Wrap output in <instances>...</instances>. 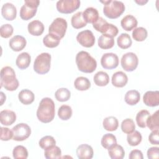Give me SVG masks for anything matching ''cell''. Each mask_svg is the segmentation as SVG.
I'll return each instance as SVG.
<instances>
[{
    "mask_svg": "<svg viewBox=\"0 0 159 159\" xmlns=\"http://www.w3.org/2000/svg\"><path fill=\"white\" fill-rule=\"evenodd\" d=\"M55 114V106L53 101L50 98H43L37 110V117L43 123L53 120Z\"/></svg>",
    "mask_w": 159,
    "mask_h": 159,
    "instance_id": "6da1fadb",
    "label": "cell"
},
{
    "mask_svg": "<svg viewBox=\"0 0 159 159\" xmlns=\"http://www.w3.org/2000/svg\"><path fill=\"white\" fill-rule=\"evenodd\" d=\"M76 63L78 70L83 73H93L97 67L96 60L85 51H80L76 56Z\"/></svg>",
    "mask_w": 159,
    "mask_h": 159,
    "instance_id": "7a4b0ae2",
    "label": "cell"
},
{
    "mask_svg": "<svg viewBox=\"0 0 159 159\" xmlns=\"http://www.w3.org/2000/svg\"><path fill=\"white\" fill-rule=\"evenodd\" d=\"M1 87L10 91H15L19 87V81L11 66H4L1 70Z\"/></svg>",
    "mask_w": 159,
    "mask_h": 159,
    "instance_id": "3957f363",
    "label": "cell"
},
{
    "mask_svg": "<svg viewBox=\"0 0 159 159\" xmlns=\"http://www.w3.org/2000/svg\"><path fill=\"white\" fill-rule=\"evenodd\" d=\"M104 4L103 13L109 19H116L120 17L125 11V5L119 1H101Z\"/></svg>",
    "mask_w": 159,
    "mask_h": 159,
    "instance_id": "277c9868",
    "label": "cell"
},
{
    "mask_svg": "<svg viewBox=\"0 0 159 159\" xmlns=\"http://www.w3.org/2000/svg\"><path fill=\"white\" fill-rule=\"evenodd\" d=\"M50 54L48 53H42L36 57L34 61V70L38 74H46L50 69Z\"/></svg>",
    "mask_w": 159,
    "mask_h": 159,
    "instance_id": "5b68a950",
    "label": "cell"
},
{
    "mask_svg": "<svg viewBox=\"0 0 159 159\" xmlns=\"http://www.w3.org/2000/svg\"><path fill=\"white\" fill-rule=\"evenodd\" d=\"M93 26L97 31L113 38L117 35L119 32L118 29L116 25L108 23L101 17H99L98 19L93 24Z\"/></svg>",
    "mask_w": 159,
    "mask_h": 159,
    "instance_id": "8992f818",
    "label": "cell"
},
{
    "mask_svg": "<svg viewBox=\"0 0 159 159\" xmlns=\"http://www.w3.org/2000/svg\"><path fill=\"white\" fill-rule=\"evenodd\" d=\"M39 4L40 1L38 0H25L20 10V18L24 20L32 18L37 12Z\"/></svg>",
    "mask_w": 159,
    "mask_h": 159,
    "instance_id": "52a82bcc",
    "label": "cell"
},
{
    "mask_svg": "<svg viewBox=\"0 0 159 159\" xmlns=\"http://www.w3.org/2000/svg\"><path fill=\"white\" fill-rule=\"evenodd\" d=\"M66 20L61 17H57L52 22L48 28V32L54 34L60 39H62L66 33L67 29Z\"/></svg>",
    "mask_w": 159,
    "mask_h": 159,
    "instance_id": "ba28073f",
    "label": "cell"
},
{
    "mask_svg": "<svg viewBox=\"0 0 159 159\" xmlns=\"http://www.w3.org/2000/svg\"><path fill=\"white\" fill-rule=\"evenodd\" d=\"M120 63L122 68L125 71L129 72L133 71L138 66V57L133 52H127L122 55Z\"/></svg>",
    "mask_w": 159,
    "mask_h": 159,
    "instance_id": "9c48e42d",
    "label": "cell"
},
{
    "mask_svg": "<svg viewBox=\"0 0 159 159\" xmlns=\"http://www.w3.org/2000/svg\"><path fill=\"white\" fill-rule=\"evenodd\" d=\"M80 6L79 0H60L57 1L56 7L58 12L63 14H70L77 10Z\"/></svg>",
    "mask_w": 159,
    "mask_h": 159,
    "instance_id": "30bf717a",
    "label": "cell"
},
{
    "mask_svg": "<svg viewBox=\"0 0 159 159\" xmlns=\"http://www.w3.org/2000/svg\"><path fill=\"white\" fill-rule=\"evenodd\" d=\"M13 132V140L16 141H23L30 135V127L25 123H20L12 129Z\"/></svg>",
    "mask_w": 159,
    "mask_h": 159,
    "instance_id": "8fae6325",
    "label": "cell"
},
{
    "mask_svg": "<svg viewBox=\"0 0 159 159\" xmlns=\"http://www.w3.org/2000/svg\"><path fill=\"white\" fill-rule=\"evenodd\" d=\"M76 40L83 47L89 48L95 43V37L93 33L89 30H84L79 32L76 36Z\"/></svg>",
    "mask_w": 159,
    "mask_h": 159,
    "instance_id": "7c38bea8",
    "label": "cell"
},
{
    "mask_svg": "<svg viewBox=\"0 0 159 159\" xmlns=\"http://www.w3.org/2000/svg\"><path fill=\"white\" fill-rule=\"evenodd\" d=\"M101 64L105 69L112 70L116 68L119 65V58L114 53H104L101 57Z\"/></svg>",
    "mask_w": 159,
    "mask_h": 159,
    "instance_id": "4fadbf2b",
    "label": "cell"
},
{
    "mask_svg": "<svg viewBox=\"0 0 159 159\" xmlns=\"http://www.w3.org/2000/svg\"><path fill=\"white\" fill-rule=\"evenodd\" d=\"M144 104L150 107H155L159 104V92L158 91H147L143 97Z\"/></svg>",
    "mask_w": 159,
    "mask_h": 159,
    "instance_id": "5bb4252c",
    "label": "cell"
},
{
    "mask_svg": "<svg viewBox=\"0 0 159 159\" xmlns=\"http://www.w3.org/2000/svg\"><path fill=\"white\" fill-rule=\"evenodd\" d=\"M1 14L7 20L15 19L17 15V10L15 6L10 2L4 4L1 8Z\"/></svg>",
    "mask_w": 159,
    "mask_h": 159,
    "instance_id": "9a60e30c",
    "label": "cell"
},
{
    "mask_svg": "<svg viewBox=\"0 0 159 159\" xmlns=\"http://www.w3.org/2000/svg\"><path fill=\"white\" fill-rule=\"evenodd\" d=\"M26 39L21 35H15L9 42L10 48L15 52H19L23 50L26 46Z\"/></svg>",
    "mask_w": 159,
    "mask_h": 159,
    "instance_id": "2e32d148",
    "label": "cell"
},
{
    "mask_svg": "<svg viewBox=\"0 0 159 159\" xmlns=\"http://www.w3.org/2000/svg\"><path fill=\"white\" fill-rule=\"evenodd\" d=\"M93 154V148L88 144H81L76 149V155L80 159H91Z\"/></svg>",
    "mask_w": 159,
    "mask_h": 159,
    "instance_id": "e0dca14e",
    "label": "cell"
},
{
    "mask_svg": "<svg viewBox=\"0 0 159 159\" xmlns=\"http://www.w3.org/2000/svg\"><path fill=\"white\" fill-rule=\"evenodd\" d=\"M16 120V113L11 110H3L0 112V122L2 125H11Z\"/></svg>",
    "mask_w": 159,
    "mask_h": 159,
    "instance_id": "ac0fdd59",
    "label": "cell"
},
{
    "mask_svg": "<svg viewBox=\"0 0 159 159\" xmlns=\"http://www.w3.org/2000/svg\"><path fill=\"white\" fill-rule=\"evenodd\" d=\"M112 84L117 88H122L126 85L128 81L127 75L123 71H119L114 73L112 76Z\"/></svg>",
    "mask_w": 159,
    "mask_h": 159,
    "instance_id": "d6986e66",
    "label": "cell"
},
{
    "mask_svg": "<svg viewBox=\"0 0 159 159\" xmlns=\"http://www.w3.org/2000/svg\"><path fill=\"white\" fill-rule=\"evenodd\" d=\"M27 29L31 35L39 36L42 35L44 31V25L40 20H34L29 23Z\"/></svg>",
    "mask_w": 159,
    "mask_h": 159,
    "instance_id": "ffe728a7",
    "label": "cell"
},
{
    "mask_svg": "<svg viewBox=\"0 0 159 159\" xmlns=\"http://www.w3.org/2000/svg\"><path fill=\"white\" fill-rule=\"evenodd\" d=\"M137 19L130 14L124 17L120 21V25L122 29L126 31H130L135 28L137 25Z\"/></svg>",
    "mask_w": 159,
    "mask_h": 159,
    "instance_id": "44dd1931",
    "label": "cell"
},
{
    "mask_svg": "<svg viewBox=\"0 0 159 159\" xmlns=\"http://www.w3.org/2000/svg\"><path fill=\"white\" fill-rule=\"evenodd\" d=\"M84 19L87 23H94L99 17V12L96 8L89 7L86 8L83 12Z\"/></svg>",
    "mask_w": 159,
    "mask_h": 159,
    "instance_id": "7402d4cb",
    "label": "cell"
},
{
    "mask_svg": "<svg viewBox=\"0 0 159 159\" xmlns=\"http://www.w3.org/2000/svg\"><path fill=\"white\" fill-rule=\"evenodd\" d=\"M30 61V55L27 52H22L17 56L16 60V64L20 70H24L29 67Z\"/></svg>",
    "mask_w": 159,
    "mask_h": 159,
    "instance_id": "603a6c76",
    "label": "cell"
},
{
    "mask_svg": "<svg viewBox=\"0 0 159 159\" xmlns=\"http://www.w3.org/2000/svg\"><path fill=\"white\" fill-rule=\"evenodd\" d=\"M18 98L21 103L25 105H28L34 102L35 96L32 91L29 89H25L19 92Z\"/></svg>",
    "mask_w": 159,
    "mask_h": 159,
    "instance_id": "cb8c5ba5",
    "label": "cell"
},
{
    "mask_svg": "<svg viewBox=\"0 0 159 159\" xmlns=\"http://www.w3.org/2000/svg\"><path fill=\"white\" fill-rule=\"evenodd\" d=\"M108 153L112 159H122L125 156V151L123 147L117 143L108 149Z\"/></svg>",
    "mask_w": 159,
    "mask_h": 159,
    "instance_id": "d4e9b609",
    "label": "cell"
},
{
    "mask_svg": "<svg viewBox=\"0 0 159 159\" xmlns=\"http://www.w3.org/2000/svg\"><path fill=\"white\" fill-rule=\"evenodd\" d=\"M140 99V94L137 90H129L125 94L124 100L125 102L130 106L137 104Z\"/></svg>",
    "mask_w": 159,
    "mask_h": 159,
    "instance_id": "484cf974",
    "label": "cell"
},
{
    "mask_svg": "<svg viewBox=\"0 0 159 159\" xmlns=\"http://www.w3.org/2000/svg\"><path fill=\"white\" fill-rule=\"evenodd\" d=\"M98 45L102 49H109L114 45V38L106 34L101 35L98 39Z\"/></svg>",
    "mask_w": 159,
    "mask_h": 159,
    "instance_id": "4316f807",
    "label": "cell"
},
{
    "mask_svg": "<svg viewBox=\"0 0 159 159\" xmlns=\"http://www.w3.org/2000/svg\"><path fill=\"white\" fill-rule=\"evenodd\" d=\"M94 83L98 86H105L109 82V76L107 73L100 71L97 72L93 78Z\"/></svg>",
    "mask_w": 159,
    "mask_h": 159,
    "instance_id": "83f0119b",
    "label": "cell"
},
{
    "mask_svg": "<svg viewBox=\"0 0 159 159\" xmlns=\"http://www.w3.org/2000/svg\"><path fill=\"white\" fill-rule=\"evenodd\" d=\"M71 23L73 27L76 29L85 27L87 24L83 18L82 12H78L75 14L71 19Z\"/></svg>",
    "mask_w": 159,
    "mask_h": 159,
    "instance_id": "f1b7e54d",
    "label": "cell"
},
{
    "mask_svg": "<svg viewBox=\"0 0 159 159\" xmlns=\"http://www.w3.org/2000/svg\"><path fill=\"white\" fill-rule=\"evenodd\" d=\"M61 39L57 35L48 33L43 39V43L47 47L55 48L57 47L60 42Z\"/></svg>",
    "mask_w": 159,
    "mask_h": 159,
    "instance_id": "f546056e",
    "label": "cell"
},
{
    "mask_svg": "<svg viewBox=\"0 0 159 159\" xmlns=\"http://www.w3.org/2000/svg\"><path fill=\"white\" fill-rule=\"evenodd\" d=\"M103 127L107 131H114L119 126L117 119L114 116L106 117L102 122Z\"/></svg>",
    "mask_w": 159,
    "mask_h": 159,
    "instance_id": "4dcf8cb0",
    "label": "cell"
},
{
    "mask_svg": "<svg viewBox=\"0 0 159 159\" xmlns=\"http://www.w3.org/2000/svg\"><path fill=\"white\" fill-rule=\"evenodd\" d=\"M74 86L79 91H86L91 87V82L86 77L79 76L75 80Z\"/></svg>",
    "mask_w": 159,
    "mask_h": 159,
    "instance_id": "1f68e13d",
    "label": "cell"
},
{
    "mask_svg": "<svg viewBox=\"0 0 159 159\" xmlns=\"http://www.w3.org/2000/svg\"><path fill=\"white\" fill-rule=\"evenodd\" d=\"M117 43L120 48L127 49L132 45V41L128 34L122 33L117 37Z\"/></svg>",
    "mask_w": 159,
    "mask_h": 159,
    "instance_id": "d6a6232c",
    "label": "cell"
},
{
    "mask_svg": "<svg viewBox=\"0 0 159 159\" xmlns=\"http://www.w3.org/2000/svg\"><path fill=\"white\" fill-rule=\"evenodd\" d=\"M61 151L60 147L53 145L45 150L44 155L47 159H55L60 158Z\"/></svg>",
    "mask_w": 159,
    "mask_h": 159,
    "instance_id": "836d02e7",
    "label": "cell"
},
{
    "mask_svg": "<svg viewBox=\"0 0 159 159\" xmlns=\"http://www.w3.org/2000/svg\"><path fill=\"white\" fill-rule=\"evenodd\" d=\"M101 143L104 148L108 150L110 147L117 143V139L112 134H106L102 136Z\"/></svg>",
    "mask_w": 159,
    "mask_h": 159,
    "instance_id": "e575fe53",
    "label": "cell"
},
{
    "mask_svg": "<svg viewBox=\"0 0 159 159\" xmlns=\"http://www.w3.org/2000/svg\"><path fill=\"white\" fill-rule=\"evenodd\" d=\"M142 139V135L137 130H134V132L128 134L127 136V141L129 145L133 147L138 145L141 142Z\"/></svg>",
    "mask_w": 159,
    "mask_h": 159,
    "instance_id": "d590c367",
    "label": "cell"
},
{
    "mask_svg": "<svg viewBox=\"0 0 159 159\" xmlns=\"http://www.w3.org/2000/svg\"><path fill=\"white\" fill-rule=\"evenodd\" d=\"M150 116V112L144 109L140 111L136 116V122L138 126L141 128L146 127L147 120Z\"/></svg>",
    "mask_w": 159,
    "mask_h": 159,
    "instance_id": "8d00e7d4",
    "label": "cell"
},
{
    "mask_svg": "<svg viewBox=\"0 0 159 159\" xmlns=\"http://www.w3.org/2000/svg\"><path fill=\"white\" fill-rule=\"evenodd\" d=\"M158 111H157L152 116H150L147 120L146 125L151 130L159 129Z\"/></svg>",
    "mask_w": 159,
    "mask_h": 159,
    "instance_id": "74e56055",
    "label": "cell"
},
{
    "mask_svg": "<svg viewBox=\"0 0 159 159\" xmlns=\"http://www.w3.org/2000/svg\"><path fill=\"white\" fill-rule=\"evenodd\" d=\"M133 39L137 42H142L146 39L147 37L148 32L145 28L142 27H139L134 29L132 32Z\"/></svg>",
    "mask_w": 159,
    "mask_h": 159,
    "instance_id": "f35d334b",
    "label": "cell"
},
{
    "mask_svg": "<svg viewBox=\"0 0 159 159\" xmlns=\"http://www.w3.org/2000/svg\"><path fill=\"white\" fill-rule=\"evenodd\" d=\"M58 116L63 120H68L72 116V109L70 106L62 105L58 111Z\"/></svg>",
    "mask_w": 159,
    "mask_h": 159,
    "instance_id": "ab89813d",
    "label": "cell"
},
{
    "mask_svg": "<svg viewBox=\"0 0 159 159\" xmlns=\"http://www.w3.org/2000/svg\"><path fill=\"white\" fill-rule=\"evenodd\" d=\"M55 96L57 101L60 102H65L67 101L70 98L71 93L67 88H61L56 91Z\"/></svg>",
    "mask_w": 159,
    "mask_h": 159,
    "instance_id": "60d3db41",
    "label": "cell"
},
{
    "mask_svg": "<svg viewBox=\"0 0 159 159\" xmlns=\"http://www.w3.org/2000/svg\"><path fill=\"white\" fill-rule=\"evenodd\" d=\"M12 155L16 159H26L28 157V151L25 147L17 145L14 148Z\"/></svg>",
    "mask_w": 159,
    "mask_h": 159,
    "instance_id": "b9f144b4",
    "label": "cell"
},
{
    "mask_svg": "<svg viewBox=\"0 0 159 159\" xmlns=\"http://www.w3.org/2000/svg\"><path fill=\"white\" fill-rule=\"evenodd\" d=\"M135 125L132 119L127 118L121 123L122 131L125 134H130L135 130Z\"/></svg>",
    "mask_w": 159,
    "mask_h": 159,
    "instance_id": "7bdbcfd3",
    "label": "cell"
},
{
    "mask_svg": "<svg viewBox=\"0 0 159 159\" xmlns=\"http://www.w3.org/2000/svg\"><path fill=\"white\" fill-rule=\"evenodd\" d=\"M39 146L42 149L45 150L46 148H47L50 147L55 145L56 141L52 136L46 135V136L41 138V139L39 140Z\"/></svg>",
    "mask_w": 159,
    "mask_h": 159,
    "instance_id": "ee69618b",
    "label": "cell"
},
{
    "mask_svg": "<svg viewBox=\"0 0 159 159\" xmlns=\"http://www.w3.org/2000/svg\"><path fill=\"white\" fill-rule=\"evenodd\" d=\"M13 32L14 28L9 24H3L0 27V35L3 38H9L12 35Z\"/></svg>",
    "mask_w": 159,
    "mask_h": 159,
    "instance_id": "f6af8a7d",
    "label": "cell"
},
{
    "mask_svg": "<svg viewBox=\"0 0 159 159\" xmlns=\"http://www.w3.org/2000/svg\"><path fill=\"white\" fill-rule=\"evenodd\" d=\"M13 138L12 130L7 127H1V140L2 141H7Z\"/></svg>",
    "mask_w": 159,
    "mask_h": 159,
    "instance_id": "bcb514c9",
    "label": "cell"
},
{
    "mask_svg": "<svg viewBox=\"0 0 159 159\" xmlns=\"http://www.w3.org/2000/svg\"><path fill=\"white\" fill-rule=\"evenodd\" d=\"M147 157L150 159H158L159 158V148L157 147H150L147 150Z\"/></svg>",
    "mask_w": 159,
    "mask_h": 159,
    "instance_id": "7dc6e473",
    "label": "cell"
},
{
    "mask_svg": "<svg viewBox=\"0 0 159 159\" xmlns=\"http://www.w3.org/2000/svg\"><path fill=\"white\" fill-rule=\"evenodd\" d=\"M149 142L153 145L159 144V131L158 129L152 130L148 136Z\"/></svg>",
    "mask_w": 159,
    "mask_h": 159,
    "instance_id": "c3c4849f",
    "label": "cell"
},
{
    "mask_svg": "<svg viewBox=\"0 0 159 159\" xmlns=\"http://www.w3.org/2000/svg\"><path fill=\"white\" fill-rule=\"evenodd\" d=\"M129 158L130 159H143L142 152L139 150H133L130 152Z\"/></svg>",
    "mask_w": 159,
    "mask_h": 159,
    "instance_id": "681fc988",
    "label": "cell"
},
{
    "mask_svg": "<svg viewBox=\"0 0 159 159\" xmlns=\"http://www.w3.org/2000/svg\"><path fill=\"white\" fill-rule=\"evenodd\" d=\"M135 2H137L138 4L140 5V6L144 5L145 4H146V3L148 2V1H147V0H139V1L135 0Z\"/></svg>",
    "mask_w": 159,
    "mask_h": 159,
    "instance_id": "f907efd6",
    "label": "cell"
},
{
    "mask_svg": "<svg viewBox=\"0 0 159 159\" xmlns=\"http://www.w3.org/2000/svg\"><path fill=\"white\" fill-rule=\"evenodd\" d=\"M0 94H1V105H2L3 102L4 101H6V96L4 95V94L2 93V92H1L0 93Z\"/></svg>",
    "mask_w": 159,
    "mask_h": 159,
    "instance_id": "816d5d0a",
    "label": "cell"
}]
</instances>
